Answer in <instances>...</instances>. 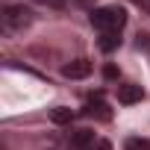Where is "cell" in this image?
I'll return each mask as SVG.
<instances>
[{
    "label": "cell",
    "instance_id": "7c38bea8",
    "mask_svg": "<svg viewBox=\"0 0 150 150\" xmlns=\"http://www.w3.org/2000/svg\"><path fill=\"white\" fill-rule=\"evenodd\" d=\"M103 77H106V80H118V68H115V65H106V68H103Z\"/></svg>",
    "mask_w": 150,
    "mask_h": 150
},
{
    "label": "cell",
    "instance_id": "52a82bcc",
    "mask_svg": "<svg viewBox=\"0 0 150 150\" xmlns=\"http://www.w3.org/2000/svg\"><path fill=\"white\" fill-rule=\"evenodd\" d=\"M100 50L103 53H112V50H118V44H121V33H100Z\"/></svg>",
    "mask_w": 150,
    "mask_h": 150
},
{
    "label": "cell",
    "instance_id": "5bb4252c",
    "mask_svg": "<svg viewBox=\"0 0 150 150\" xmlns=\"http://www.w3.org/2000/svg\"><path fill=\"white\" fill-rule=\"evenodd\" d=\"M132 3H135V6H141V9L150 15V0H132Z\"/></svg>",
    "mask_w": 150,
    "mask_h": 150
},
{
    "label": "cell",
    "instance_id": "4fadbf2b",
    "mask_svg": "<svg viewBox=\"0 0 150 150\" xmlns=\"http://www.w3.org/2000/svg\"><path fill=\"white\" fill-rule=\"evenodd\" d=\"M71 144H65V141H47V147L44 150H68Z\"/></svg>",
    "mask_w": 150,
    "mask_h": 150
},
{
    "label": "cell",
    "instance_id": "9c48e42d",
    "mask_svg": "<svg viewBox=\"0 0 150 150\" xmlns=\"http://www.w3.org/2000/svg\"><path fill=\"white\" fill-rule=\"evenodd\" d=\"M124 147H127V150H150V141H147V138H127Z\"/></svg>",
    "mask_w": 150,
    "mask_h": 150
},
{
    "label": "cell",
    "instance_id": "8992f818",
    "mask_svg": "<svg viewBox=\"0 0 150 150\" xmlns=\"http://www.w3.org/2000/svg\"><path fill=\"white\" fill-rule=\"evenodd\" d=\"M83 115H86V118H97V121H109V118H112L109 106H106L100 97H97V100H88L86 109H83Z\"/></svg>",
    "mask_w": 150,
    "mask_h": 150
},
{
    "label": "cell",
    "instance_id": "9a60e30c",
    "mask_svg": "<svg viewBox=\"0 0 150 150\" xmlns=\"http://www.w3.org/2000/svg\"><path fill=\"white\" fill-rule=\"evenodd\" d=\"M35 3H47V6H56V9H59V6H62V0H35Z\"/></svg>",
    "mask_w": 150,
    "mask_h": 150
},
{
    "label": "cell",
    "instance_id": "ba28073f",
    "mask_svg": "<svg viewBox=\"0 0 150 150\" xmlns=\"http://www.w3.org/2000/svg\"><path fill=\"white\" fill-rule=\"evenodd\" d=\"M50 121H53V124H71V121H74V109H68V106H53V109H50Z\"/></svg>",
    "mask_w": 150,
    "mask_h": 150
},
{
    "label": "cell",
    "instance_id": "8fae6325",
    "mask_svg": "<svg viewBox=\"0 0 150 150\" xmlns=\"http://www.w3.org/2000/svg\"><path fill=\"white\" fill-rule=\"evenodd\" d=\"M88 150H112V144H109L106 138H97V141H94V144H91Z\"/></svg>",
    "mask_w": 150,
    "mask_h": 150
},
{
    "label": "cell",
    "instance_id": "3957f363",
    "mask_svg": "<svg viewBox=\"0 0 150 150\" xmlns=\"http://www.w3.org/2000/svg\"><path fill=\"white\" fill-rule=\"evenodd\" d=\"M141 100H144V88H141V86H135V83L118 86V103L132 106V103H141Z\"/></svg>",
    "mask_w": 150,
    "mask_h": 150
},
{
    "label": "cell",
    "instance_id": "30bf717a",
    "mask_svg": "<svg viewBox=\"0 0 150 150\" xmlns=\"http://www.w3.org/2000/svg\"><path fill=\"white\" fill-rule=\"evenodd\" d=\"M135 47L138 50H150V33H138L135 35Z\"/></svg>",
    "mask_w": 150,
    "mask_h": 150
},
{
    "label": "cell",
    "instance_id": "7a4b0ae2",
    "mask_svg": "<svg viewBox=\"0 0 150 150\" xmlns=\"http://www.w3.org/2000/svg\"><path fill=\"white\" fill-rule=\"evenodd\" d=\"M0 24H3L6 33H21L33 24V9L30 6H6L3 15H0Z\"/></svg>",
    "mask_w": 150,
    "mask_h": 150
},
{
    "label": "cell",
    "instance_id": "2e32d148",
    "mask_svg": "<svg viewBox=\"0 0 150 150\" xmlns=\"http://www.w3.org/2000/svg\"><path fill=\"white\" fill-rule=\"evenodd\" d=\"M74 3H77V6H88V3H91V0H74Z\"/></svg>",
    "mask_w": 150,
    "mask_h": 150
},
{
    "label": "cell",
    "instance_id": "277c9868",
    "mask_svg": "<svg viewBox=\"0 0 150 150\" xmlns=\"http://www.w3.org/2000/svg\"><path fill=\"white\" fill-rule=\"evenodd\" d=\"M94 141H97V135H94L91 129H86V127H83V129H71V135H68V144H71L74 150H88Z\"/></svg>",
    "mask_w": 150,
    "mask_h": 150
},
{
    "label": "cell",
    "instance_id": "6da1fadb",
    "mask_svg": "<svg viewBox=\"0 0 150 150\" xmlns=\"http://www.w3.org/2000/svg\"><path fill=\"white\" fill-rule=\"evenodd\" d=\"M127 24V9L124 6H100L91 9V27L100 33H121Z\"/></svg>",
    "mask_w": 150,
    "mask_h": 150
},
{
    "label": "cell",
    "instance_id": "5b68a950",
    "mask_svg": "<svg viewBox=\"0 0 150 150\" xmlns=\"http://www.w3.org/2000/svg\"><path fill=\"white\" fill-rule=\"evenodd\" d=\"M62 74H65L68 80H83V77L91 74V62H88V59H74V62H68V65L62 68Z\"/></svg>",
    "mask_w": 150,
    "mask_h": 150
}]
</instances>
